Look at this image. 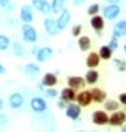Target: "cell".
I'll return each instance as SVG.
<instances>
[{
    "label": "cell",
    "instance_id": "5",
    "mask_svg": "<svg viewBox=\"0 0 126 132\" xmlns=\"http://www.w3.org/2000/svg\"><path fill=\"white\" fill-rule=\"evenodd\" d=\"M44 29H45L46 34L48 36H51V37L58 36L61 32L57 27L56 19L50 18V17H48V18H46V19L44 20Z\"/></svg>",
    "mask_w": 126,
    "mask_h": 132
},
{
    "label": "cell",
    "instance_id": "3",
    "mask_svg": "<svg viewBox=\"0 0 126 132\" xmlns=\"http://www.w3.org/2000/svg\"><path fill=\"white\" fill-rule=\"evenodd\" d=\"M58 14L59 16L56 19L57 27H58L59 30L62 31V30H65V29L68 27L70 20H72V14H70V11L67 8H64Z\"/></svg>",
    "mask_w": 126,
    "mask_h": 132
},
{
    "label": "cell",
    "instance_id": "21",
    "mask_svg": "<svg viewBox=\"0 0 126 132\" xmlns=\"http://www.w3.org/2000/svg\"><path fill=\"white\" fill-rule=\"evenodd\" d=\"M85 82L87 84H95L99 80V72L95 69H90L85 73Z\"/></svg>",
    "mask_w": 126,
    "mask_h": 132
},
{
    "label": "cell",
    "instance_id": "42",
    "mask_svg": "<svg viewBox=\"0 0 126 132\" xmlns=\"http://www.w3.org/2000/svg\"><path fill=\"white\" fill-rule=\"evenodd\" d=\"M37 88H38V89H39L40 91H43V92H44V89H45V87H44V86H43V84L40 83V82H39L38 84H37Z\"/></svg>",
    "mask_w": 126,
    "mask_h": 132
},
{
    "label": "cell",
    "instance_id": "37",
    "mask_svg": "<svg viewBox=\"0 0 126 132\" xmlns=\"http://www.w3.org/2000/svg\"><path fill=\"white\" fill-rule=\"evenodd\" d=\"M85 2H86V0H73V3H74V6H76V7L83 6Z\"/></svg>",
    "mask_w": 126,
    "mask_h": 132
},
{
    "label": "cell",
    "instance_id": "31",
    "mask_svg": "<svg viewBox=\"0 0 126 132\" xmlns=\"http://www.w3.org/2000/svg\"><path fill=\"white\" fill-rule=\"evenodd\" d=\"M0 8L5 11H12L13 10V3L11 0H0Z\"/></svg>",
    "mask_w": 126,
    "mask_h": 132
},
{
    "label": "cell",
    "instance_id": "26",
    "mask_svg": "<svg viewBox=\"0 0 126 132\" xmlns=\"http://www.w3.org/2000/svg\"><path fill=\"white\" fill-rule=\"evenodd\" d=\"M12 51H13V54L18 58H24L26 56V50H25V47L21 42H13L12 43Z\"/></svg>",
    "mask_w": 126,
    "mask_h": 132
},
{
    "label": "cell",
    "instance_id": "44",
    "mask_svg": "<svg viewBox=\"0 0 126 132\" xmlns=\"http://www.w3.org/2000/svg\"><path fill=\"white\" fill-rule=\"evenodd\" d=\"M121 132H126V122L122 126V129H121Z\"/></svg>",
    "mask_w": 126,
    "mask_h": 132
},
{
    "label": "cell",
    "instance_id": "19",
    "mask_svg": "<svg viewBox=\"0 0 126 132\" xmlns=\"http://www.w3.org/2000/svg\"><path fill=\"white\" fill-rule=\"evenodd\" d=\"M90 93H92L93 101L96 102V103H103L107 98L106 91L102 90L101 88H93V89L90 90Z\"/></svg>",
    "mask_w": 126,
    "mask_h": 132
},
{
    "label": "cell",
    "instance_id": "27",
    "mask_svg": "<svg viewBox=\"0 0 126 132\" xmlns=\"http://www.w3.org/2000/svg\"><path fill=\"white\" fill-rule=\"evenodd\" d=\"M103 103H104V109H105L106 111H109V112H114L120 108V103H118L116 100H112V99L105 100Z\"/></svg>",
    "mask_w": 126,
    "mask_h": 132
},
{
    "label": "cell",
    "instance_id": "45",
    "mask_svg": "<svg viewBox=\"0 0 126 132\" xmlns=\"http://www.w3.org/2000/svg\"><path fill=\"white\" fill-rule=\"evenodd\" d=\"M123 50H124V52H125V54H126V43H125L124 47H123Z\"/></svg>",
    "mask_w": 126,
    "mask_h": 132
},
{
    "label": "cell",
    "instance_id": "15",
    "mask_svg": "<svg viewBox=\"0 0 126 132\" xmlns=\"http://www.w3.org/2000/svg\"><path fill=\"white\" fill-rule=\"evenodd\" d=\"M40 83H41L45 88L55 87V86H56V84L58 83L57 75H56V73H54V72H46L45 75L43 76Z\"/></svg>",
    "mask_w": 126,
    "mask_h": 132
},
{
    "label": "cell",
    "instance_id": "29",
    "mask_svg": "<svg viewBox=\"0 0 126 132\" xmlns=\"http://www.w3.org/2000/svg\"><path fill=\"white\" fill-rule=\"evenodd\" d=\"M113 62L117 69V71H120V72L126 71V61L125 60L120 59V58H115V59H113Z\"/></svg>",
    "mask_w": 126,
    "mask_h": 132
},
{
    "label": "cell",
    "instance_id": "46",
    "mask_svg": "<svg viewBox=\"0 0 126 132\" xmlns=\"http://www.w3.org/2000/svg\"><path fill=\"white\" fill-rule=\"evenodd\" d=\"M78 132H87V131H78ZM90 132H95V131H90Z\"/></svg>",
    "mask_w": 126,
    "mask_h": 132
},
{
    "label": "cell",
    "instance_id": "22",
    "mask_svg": "<svg viewBox=\"0 0 126 132\" xmlns=\"http://www.w3.org/2000/svg\"><path fill=\"white\" fill-rule=\"evenodd\" d=\"M77 43H78L79 49L83 51V52H85V51H87V50L90 49V47H92V39L88 36H79Z\"/></svg>",
    "mask_w": 126,
    "mask_h": 132
},
{
    "label": "cell",
    "instance_id": "18",
    "mask_svg": "<svg viewBox=\"0 0 126 132\" xmlns=\"http://www.w3.org/2000/svg\"><path fill=\"white\" fill-rule=\"evenodd\" d=\"M124 36H126V20L122 19L115 23L113 29V37L120 39Z\"/></svg>",
    "mask_w": 126,
    "mask_h": 132
},
{
    "label": "cell",
    "instance_id": "38",
    "mask_svg": "<svg viewBox=\"0 0 126 132\" xmlns=\"http://www.w3.org/2000/svg\"><path fill=\"white\" fill-rule=\"evenodd\" d=\"M57 107H58V109H65L66 107H67V103H66V102H64L62 100H59V101L57 102Z\"/></svg>",
    "mask_w": 126,
    "mask_h": 132
},
{
    "label": "cell",
    "instance_id": "34",
    "mask_svg": "<svg viewBox=\"0 0 126 132\" xmlns=\"http://www.w3.org/2000/svg\"><path fill=\"white\" fill-rule=\"evenodd\" d=\"M81 30H83V26L81 24H75L72 27V35L76 38H78L81 34Z\"/></svg>",
    "mask_w": 126,
    "mask_h": 132
},
{
    "label": "cell",
    "instance_id": "25",
    "mask_svg": "<svg viewBox=\"0 0 126 132\" xmlns=\"http://www.w3.org/2000/svg\"><path fill=\"white\" fill-rule=\"evenodd\" d=\"M66 1H67V0H51V2H50L51 12L55 13V14H58L65 8Z\"/></svg>",
    "mask_w": 126,
    "mask_h": 132
},
{
    "label": "cell",
    "instance_id": "17",
    "mask_svg": "<svg viewBox=\"0 0 126 132\" xmlns=\"http://www.w3.org/2000/svg\"><path fill=\"white\" fill-rule=\"evenodd\" d=\"M76 91L72 89V88H64L60 92H59V98H60V100H62L64 102H73L76 100Z\"/></svg>",
    "mask_w": 126,
    "mask_h": 132
},
{
    "label": "cell",
    "instance_id": "35",
    "mask_svg": "<svg viewBox=\"0 0 126 132\" xmlns=\"http://www.w3.org/2000/svg\"><path fill=\"white\" fill-rule=\"evenodd\" d=\"M9 122V116L7 113L0 112V126H6Z\"/></svg>",
    "mask_w": 126,
    "mask_h": 132
},
{
    "label": "cell",
    "instance_id": "8",
    "mask_svg": "<svg viewBox=\"0 0 126 132\" xmlns=\"http://www.w3.org/2000/svg\"><path fill=\"white\" fill-rule=\"evenodd\" d=\"M108 120H109V117L107 114V112L104 111V110H96L92 114V122L95 126H105V124H108Z\"/></svg>",
    "mask_w": 126,
    "mask_h": 132
},
{
    "label": "cell",
    "instance_id": "13",
    "mask_svg": "<svg viewBox=\"0 0 126 132\" xmlns=\"http://www.w3.org/2000/svg\"><path fill=\"white\" fill-rule=\"evenodd\" d=\"M8 103L11 109H15V110L20 109L25 103V98L20 92H13L9 96Z\"/></svg>",
    "mask_w": 126,
    "mask_h": 132
},
{
    "label": "cell",
    "instance_id": "23",
    "mask_svg": "<svg viewBox=\"0 0 126 132\" xmlns=\"http://www.w3.org/2000/svg\"><path fill=\"white\" fill-rule=\"evenodd\" d=\"M24 71L29 76L36 77L40 73V68H39L38 64L35 63V62H29V63H27L24 67Z\"/></svg>",
    "mask_w": 126,
    "mask_h": 132
},
{
    "label": "cell",
    "instance_id": "12",
    "mask_svg": "<svg viewBox=\"0 0 126 132\" xmlns=\"http://www.w3.org/2000/svg\"><path fill=\"white\" fill-rule=\"evenodd\" d=\"M76 101H77V104L80 105L81 108L90 105V103L93 102L90 90H83L78 94H76Z\"/></svg>",
    "mask_w": 126,
    "mask_h": 132
},
{
    "label": "cell",
    "instance_id": "40",
    "mask_svg": "<svg viewBox=\"0 0 126 132\" xmlns=\"http://www.w3.org/2000/svg\"><path fill=\"white\" fill-rule=\"evenodd\" d=\"M108 3H113V5H118L121 0H106Z\"/></svg>",
    "mask_w": 126,
    "mask_h": 132
},
{
    "label": "cell",
    "instance_id": "32",
    "mask_svg": "<svg viewBox=\"0 0 126 132\" xmlns=\"http://www.w3.org/2000/svg\"><path fill=\"white\" fill-rule=\"evenodd\" d=\"M45 94H46V97H48V98H50V99H55V98L59 97V91H58L57 89H55L54 87H51V88H47V89L45 90Z\"/></svg>",
    "mask_w": 126,
    "mask_h": 132
},
{
    "label": "cell",
    "instance_id": "6",
    "mask_svg": "<svg viewBox=\"0 0 126 132\" xmlns=\"http://www.w3.org/2000/svg\"><path fill=\"white\" fill-rule=\"evenodd\" d=\"M125 122H126V112L122 111V110L114 111L108 120V124H110L112 127H122Z\"/></svg>",
    "mask_w": 126,
    "mask_h": 132
},
{
    "label": "cell",
    "instance_id": "7",
    "mask_svg": "<svg viewBox=\"0 0 126 132\" xmlns=\"http://www.w3.org/2000/svg\"><path fill=\"white\" fill-rule=\"evenodd\" d=\"M19 18L24 23H31L34 21V8L31 5H24L20 8Z\"/></svg>",
    "mask_w": 126,
    "mask_h": 132
},
{
    "label": "cell",
    "instance_id": "33",
    "mask_svg": "<svg viewBox=\"0 0 126 132\" xmlns=\"http://www.w3.org/2000/svg\"><path fill=\"white\" fill-rule=\"evenodd\" d=\"M107 46H108L113 51H116V50L118 49V47H120V43H118V39L115 38V37H112Z\"/></svg>",
    "mask_w": 126,
    "mask_h": 132
},
{
    "label": "cell",
    "instance_id": "41",
    "mask_svg": "<svg viewBox=\"0 0 126 132\" xmlns=\"http://www.w3.org/2000/svg\"><path fill=\"white\" fill-rule=\"evenodd\" d=\"M38 49H39V47H34V48L31 49V54H32V56H35V54L37 53V51H38Z\"/></svg>",
    "mask_w": 126,
    "mask_h": 132
},
{
    "label": "cell",
    "instance_id": "39",
    "mask_svg": "<svg viewBox=\"0 0 126 132\" xmlns=\"http://www.w3.org/2000/svg\"><path fill=\"white\" fill-rule=\"evenodd\" d=\"M6 68H5V65H3L1 62H0V75H5L6 73Z\"/></svg>",
    "mask_w": 126,
    "mask_h": 132
},
{
    "label": "cell",
    "instance_id": "9",
    "mask_svg": "<svg viewBox=\"0 0 126 132\" xmlns=\"http://www.w3.org/2000/svg\"><path fill=\"white\" fill-rule=\"evenodd\" d=\"M53 56H54V49L50 48V47H41V48L39 47L37 53L35 54L37 62H40V63L48 61Z\"/></svg>",
    "mask_w": 126,
    "mask_h": 132
},
{
    "label": "cell",
    "instance_id": "36",
    "mask_svg": "<svg viewBox=\"0 0 126 132\" xmlns=\"http://www.w3.org/2000/svg\"><path fill=\"white\" fill-rule=\"evenodd\" d=\"M118 101L123 105H126V92H122L118 94Z\"/></svg>",
    "mask_w": 126,
    "mask_h": 132
},
{
    "label": "cell",
    "instance_id": "24",
    "mask_svg": "<svg viewBox=\"0 0 126 132\" xmlns=\"http://www.w3.org/2000/svg\"><path fill=\"white\" fill-rule=\"evenodd\" d=\"M113 52H114V51L110 49L108 46H107V45H104V46H102L101 48H99V52H98V54H99V57H101V59H102V60L107 61V60L112 59Z\"/></svg>",
    "mask_w": 126,
    "mask_h": 132
},
{
    "label": "cell",
    "instance_id": "43",
    "mask_svg": "<svg viewBox=\"0 0 126 132\" xmlns=\"http://www.w3.org/2000/svg\"><path fill=\"white\" fill-rule=\"evenodd\" d=\"M3 107H5V102H3L2 98L0 97V110H2V109H3Z\"/></svg>",
    "mask_w": 126,
    "mask_h": 132
},
{
    "label": "cell",
    "instance_id": "11",
    "mask_svg": "<svg viewBox=\"0 0 126 132\" xmlns=\"http://www.w3.org/2000/svg\"><path fill=\"white\" fill-rule=\"evenodd\" d=\"M31 7L43 14H49L51 12L50 2L48 0H31Z\"/></svg>",
    "mask_w": 126,
    "mask_h": 132
},
{
    "label": "cell",
    "instance_id": "30",
    "mask_svg": "<svg viewBox=\"0 0 126 132\" xmlns=\"http://www.w3.org/2000/svg\"><path fill=\"white\" fill-rule=\"evenodd\" d=\"M99 10H101V7H99V3H92V5L88 6L87 8V14L88 16H96V14H98Z\"/></svg>",
    "mask_w": 126,
    "mask_h": 132
},
{
    "label": "cell",
    "instance_id": "2",
    "mask_svg": "<svg viewBox=\"0 0 126 132\" xmlns=\"http://www.w3.org/2000/svg\"><path fill=\"white\" fill-rule=\"evenodd\" d=\"M103 17L106 20H115L117 19L118 16L121 14V7L118 5H113V3H108L103 8Z\"/></svg>",
    "mask_w": 126,
    "mask_h": 132
},
{
    "label": "cell",
    "instance_id": "1",
    "mask_svg": "<svg viewBox=\"0 0 126 132\" xmlns=\"http://www.w3.org/2000/svg\"><path fill=\"white\" fill-rule=\"evenodd\" d=\"M21 37L25 42L36 43L38 40V32L30 23H24L21 26Z\"/></svg>",
    "mask_w": 126,
    "mask_h": 132
},
{
    "label": "cell",
    "instance_id": "16",
    "mask_svg": "<svg viewBox=\"0 0 126 132\" xmlns=\"http://www.w3.org/2000/svg\"><path fill=\"white\" fill-rule=\"evenodd\" d=\"M90 26H92V28L101 36L102 35L101 32L103 31V29L105 28V20H104V17L99 16V14L93 16L92 19H90Z\"/></svg>",
    "mask_w": 126,
    "mask_h": 132
},
{
    "label": "cell",
    "instance_id": "10",
    "mask_svg": "<svg viewBox=\"0 0 126 132\" xmlns=\"http://www.w3.org/2000/svg\"><path fill=\"white\" fill-rule=\"evenodd\" d=\"M65 114L68 119L76 121L81 114V107L77 103H69L65 108Z\"/></svg>",
    "mask_w": 126,
    "mask_h": 132
},
{
    "label": "cell",
    "instance_id": "14",
    "mask_svg": "<svg viewBox=\"0 0 126 132\" xmlns=\"http://www.w3.org/2000/svg\"><path fill=\"white\" fill-rule=\"evenodd\" d=\"M67 86L76 91V90H79V89H83V88H85V86H86V82H85V79L83 78V77L69 76L67 78Z\"/></svg>",
    "mask_w": 126,
    "mask_h": 132
},
{
    "label": "cell",
    "instance_id": "20",
    "mask_svg": "<svg viewBox=\"0 0 126 132\" xmlns=\"http://www.w3.org/2000/svg\"><path fill=\"white\" fill-rule=\"evenodd\" d=\"M101 57H99V54L97 52H89L88 53V56L86 57V61H85V63H86L87 68H97L99 63H101Z\"/></svg>",
    "mask_w": 126,
    "mask_h": 132
},
{
    "label": "cell",
    "instance_id": "4",
    "mask_svg": "<svg viewBox=\"0 0 126 132\" xmlns=\"http://www.w3.org/2000/svg\"><path fill=\"white\" fill-rule=\"evenodd\" d=\"M29 104H30L31 110L34 112H36V113H44L48 109V104H47L46 100L44 98H41V97L31 98Z\"/></svg>",
    "mask_w": 126,
    "mask_h": 132
},
{
    "label": "cell",
    "instance_id": "28",
    "mask_svg": "<svg viewBox=\"0 0 126 132\" xmlns=\"http://www.w3.org/2000/svg\"><path fill=\"white\" fill-rule=\"evenodd\" d=\"M10 38L8 36L3 35V34H0V51H6L9 49L10 47Z\"/></svg>",
    "mask_w": 126,
    "mask_h": 132
}]
</instances>
